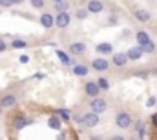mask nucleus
Returning a JSON list of instances; mask_svg holds the SVG:
<instances>
[{"label":"nucleus","mask_w":157,"mask_h":140,"mask_svg":"<svg viewBox=\"0 0 157 140\" xmlns=\"http://www.w3.org/2000/svg\"><path fill=\"white\" fill-rule=\"evenodd\" d=\"M99 113H95V111H90V113H82V120H80V124H82V127H86V129H91V127H95L97 124H99Z\"/></svg>","instance_id":"f257e3e1"},{"label":"nucleus","mask_w":157,"mask_h":140,"mask_svg":"<svg viewBox=\"0 0 157 140\" xmlns=\"http://www.w3.org/2000/svg\"><path fill=\"white\" fill-rule=\"evenodd\" d=\"M115 126H117L119 129L130 127L132 126V115L128 111H119L117 115H115Z\"/></svg>","instance_id":"f03ea898"},{"label":"nucleus","mask_w":157,"mask_h":140,"mask_svg":"<svg viewBox=\"0 0 157 140\" xmlns=\"http://www.w3.org/2000/svg\"><path fill=\"white\" fill-rule=\"evenodd\" d=\"M70 22H71V15L68 11H57V15H55V26L59 29H66L70 26Z\"/></svg>","instance_id":"7ed1b4c3"},{"label":"nucleus","mask_w":157,"mask_h":140,"mask_svg":"<svg viewBox=\"0 0 157 140\" xmlns=\"http://www.w3.org/2000/svg\"><path fill=\"white\" fill-rule=\"evenodd\" d=\"M90 109L95 111V113H99V115H102V113L108 109L106 98H102V97H93V100L90 102Z\"/></svg>","instance_id":"20e7f679"},{"label":"nucleus","mask_w":157,"mask_h":140,"mask_svg":"<svg viewBox=\"0 0 157 140\" xmlns=\"http://www.w3.org/2000/svg\"><path fill=\"white\" fill-rule=\"evenodd\" d=\"M28 124H31V120L26 118V115H22V113H18V115L13 118V129H15V131H22Z\"/></svg>","instance_id":"39448f33"},{"label":"nucleus","mask_w":157,"mask_h":140,"mask_svg":"<svg viewBox=\"0 0 157 140\" xmlns=\"http://www.w3.org/2000/svg\"><path fill=\"white\" fill-rule=\"evenodd\" d=\"M108 68H110V62L104 58V57H97V58H93L91 60V69L93 71H108Z\"/></svg>","instance_id":"423d86ee"},{"label":"nucleus","mask_w":157,"mask_h":140,"mask_svg":"<svg viewBox=\"0 0 157 140\" xmlns=\"http://www.w3.org/2000/svg\"><path fill=\"white\" fill-rule=\"evenodd\" d=\"M39 22L44 29H51V28L55 26V17H53L51 13H40Z\"/></svg>","instance_id":"0eeeda50"},{"label":"nucleus","mask_w":157,"mask_h":140,"mask_svg":"<svg viewBox=\"0 0 157 140\" xmlns=\"http://www.w3.org/2000/svg\"><path fill=\"white\" fill-rule=\"evenodd\" d=\"M126 55H128V58H130V60H141V58H143V55H144V51H143V47L137 44V46L130 47V49L126 51Z\"/></svg>","instance_id":"6e6552de"},{"label":"nucleus","mask_w":157,"mask_h":140,"mask_svg":"<svg viewBox=\"0 0 157 140\" xmlns=\"http://www.w3.org/2000/svg\"><path fill=\"white\" fill-rule=\"evenodd\" d=\"M84 93L88 95V97H99V93H101V87H99V84L97 82H86V86H84Z\"/></svg>","instance_id":"1a4fd4ad"},{"label":"nucleus","mask_w":157,"mask_h":140,"mask_svg":"<svg viewBox=\"0 0 157 140\" xmlns=\"http://www.w3.org/2000/svg\"><path fill=\"white\" fill-rule=\"evenodd\" d=\"M86 49H88L86 42H71L70 44V53L71 55H84Z\"/></svg>","instance_id":"9d476101"},{"label":"nucleus","mask_w":157,"mask_h":140,"mask_svg":"<svg viewBox=\"0 0 157 140\" xmlns=\"http://www.w3.org/2000/svg\"><path fill=\"white\" fill-rule=\"evenodd\" d=\"M133 17H135L139 22H150V18H152V13H150L148 9H143V7H139V9H135V11H133Z\"/></svg>","instance_id":"9b49d317"},{"label":"nucleus","mask_w":157,"mask_h":140,"mask_svg":"<svg viewBox=\"0 0 157 140\" xmlns=\"http://www.w3.org/2000/svg\"><path fill=\"white\" fill-rule=\"evenodd\" d=\"M86 9H88L90 13H102V11H104V4H102L101 0H90L88 6H86Z\"/></svg>","instance_id":"f8f14e48"},{"label":"nucleus","mask_w":157,"mask_h":140,"mask_svg":"<svg viewBox=\"0 0 157 140\" xmlns=\"http://www.w3.org/2000/svg\"><path fill=\"white\" fill-rule=\"evenodd\" d=\"M128 55L126 53H115L113 55V58H112V62H113V66H117V68H124L126 64H128Z\"/></svg>","instance_id":"ddd939ff"},{"label":"nucleus","mask_w":157,"mask_h":140,"mask_svg":"<svg viewBox=\"0 0 157 140\" xmlns=\"http://www.w3.org/2000/svg\"><path fill=\"white\" fill-rule=\"evenodd\" d=\"M95 49H97L99 55H112L113 53V47H112L110 42H101V44L95 46Z\"/></svg>","instance_id":"4468645a"},{"label":"nucleus","mask_w":157,"mask_h":140,"mask_svg":"<svg viewBox=\"0 0 157 140\" xmlns=\"http://www.w3.org/2000/svg\"><path fill=\"white\" fill-rule=\"evenodd\" d=\"M57 58H59L64 66H73V58H71L66 51H62V49H57Z\"/></svg>","instance_id":"2eb2a0df"},{"label":"nucleus","mask_w":157,"mask_h":140,"mask_svg":"<svg viewBox=\"0 0 157 140\" xmlns=\"http://www.w3.org/2000/svg\"><path fill=\"white\" fill-rule=\"evenodd\" d=\"M48 126L51 127V129H55V131H59L60 127H62V122H60V116L55 113V115H51L49 118H48Z\"/></svg>","instance_id":"dca6fc26"},{"label":"nucleus","mask_w":157,"mask_h":140,"mask_svg":"<svg viewBox=\"0 0 157 140\" xmlns=\"http://www.w3.org/2000/svg\"><path fill=\"white\" fill-rule=\"evenodd\" d=\"M15 104H17V97L11 95V93H9V95H4V97L0 98V105H2V107H13Z\"/></svg>","instance_id":"f3484780"},{"label":"nucleus","mask_w":157,"mask_h":140,"mask_svg":"<svg viewBox=\"0 0 157 140\" xmlns=\"http://www.w3.org/2000/svg\"><path fill=\"white\" fill-rule=\"evenodd\" d=\"M73 75L75 76H86L88 73H90V69H88V66L86 64H73Z\"/></svg>","instance_id":"a211bd4d"},{"label":"nucleus","mask_w":157,"mask_h":140,"mask_svg":"<svg viewBox=\"0 0 157 140\" xmlns=\"http://www.w3.org/2000/svg\"><path fill=\"white\" fill-rule=\"evenodd\" d=\"M135 40H137V44H139V46H144V44H146V42H150L152 38H150V35H148L146 31H137V33H135Z\"/></svg>","instance_id":"6ab92c4d"},{"label":"nucleus","mask_w":157,"mask_h":140,"mask_svg":"<svg viewBox=\"0 0 157 140\" xmlns=\"http://www.w3.org/2000/svg\"><path fill=\"white\" fill-rule=\"evenodd\" d=\"M135 131H137V137H139V138H144V135H146V126L143 124V120H137V122H135Z\"/></svg>","instance_id":"aec40b11"},{"label":"nucleus","mask_w":157,"mask_h":140,"mask_svg":"<svg viewBox=\"0 0 157 140\" xmlns=\"http://www.w3.org/2000/svg\"><path fill=\"white\" fill-rule=\"evenodd\" d=\"M11 47H13V49H26V47H28V42L22 40V38H17V40L11 42Z\"/></svg>","instance_id":"412c9836"},{"label":"nucleus","mask_w":157,"mask_h":140,"mask_svg":"<svg viewBox=\"0 0 157 140\" xmlns=\"http://www.w3.org/2000/svg\"><path fill=\"white\" fill-rule=\"evenodd\" d=\"M57 115L62 118V120H71V111L70 109H64V107H59L57 109Z\"/></svg>","instance_id":"4be33fe9"},{"label":"nucleus","mask_w":157,"mask_h":140,"mask_svg":"<svg viewBox=\"0 0 157 140\" xmlns=\"http://www.w3.org/2000/svg\"><path fill=\"white\" fill-rule=\"evenodd\" d=\"M97 84H99L101 91H108V89H110V80H108V78H104V76H99Z\"/></svg>","instance_id":"5701e85b"},{"label":"nucleus","mask_w":157,"mask_h":140,"mask_svg":"<svg viewBox=\"0 0 157 140\" xmlns=\"http://www.w3.org/2000/svg\"><path fill=\"white\" fill-rule=\"evenodd\" d=\"M24 0H0V7H13L17 4H22Z\"/></svg>","instance_id":"b1692460"},{"label":"nucleus","mask_w":157,"mask_h":140,"mask_svg":"<svg viewBox=\"0 0 157 140\" xmlns=\"http://www.w3.org/2000/svg\"><path fill=\"white\" fill-rule=\"evenodd\" d=\"M68 2L62 0V2H55V11H68Z\"/></svg>","instance_id":"393cba45"},{"label":"nucleus","mask_w":157,"mask_h":140,"mask_svg":"<svg viewBox=\"0 0 157 140\" xmlns=\"http://www.w3.org/2000/svg\"><path fill=\"white\" fill-rule=\"evenodd\" d=\"M141 47H143V51H144V53H154V51H155V44H154L152 40H150V42H146V44H144V46H141Z\"/></svg>","instance_id":"a878e982"},{"label":"nucleus","mask_w":157,"mask_h":140,"mask_svg":"<svg viewBox=\"0 0 157 140\" xmlns=\"http://www.w3.org/2000/svg\"><path fill=\"white\" fill-rule=\"evenodd\" d=\"M88 13H90L88 9H77V13H75V17H77L78 20H84V18L88 17Z\"/></svg>","instance_id":"bb28decb"},{"label":"nucleus","mask_w":157,"mask_h":140,"mask_svg":"<svg viewBox=\"0 0 157 140\" xmlns=\"http://www.w3.org/2000/svg\"><path fill=\"white\" fill-rule=\"evenodd\" d=\"M35 9H44V0H29Z\"/></svg>","instance_id":"cd10ccee"},{"label":"nucleus","mask_w":157,"mask_h":140,"mask_svg":"<svg viewBox=\"0 0 157 140\" xmlns=\"http://www.w3.org/2000/svg\"><path fill=\"white\" fill-rule=\"evenodd\" d=\"M18 62H20V64H28V62H29V57H28V55H20V57H18Z\"/></svg>","instance_id":"c85d7f7f"},{"label":"nucleus","mask_w":157,"mask_h":140,"mask_svg":"<svg viewBox=\"0 0 157 140\" xmlns=\"http://www.w3.org/2000/svg\"><path fill=\"white\" fill-rule=\"evenodd\" d=\"M7 49V44H6V40L4 38H0V53H4Z\"/></svg>","instance_id":"c756f323"},{"label":"nucleus","mask_w":157,"mask_h":140,"mask_svg":"<svg viewBox=\"0 0 157 140\" xmlns=\"http://www.w3.org/2000/svg\"><path fill=\"white\" fill-rule=\"evenodd\" d=\"M157 104V98L155 97H150V98H148V102H146V105H148V107H152V105H155Z\"/></svg>","instance_id":"7c9ffc66"},{"label":"nucleus","mask_w":157,"mask_h":140,"mask_svg":"<svg viewBox=\"0 0 157 140\" xmlns=\"http://www.w3.org/2000/svg\"><path fill=\"white\" fill-rule=\"evenodd\" d=\"M152 124L157 127V113H155V115H152Z\"/></svg>","instance_id":"2f4dec72"},{"label":"nucleus","mask_w":157,"mask_h":140,"mask_svg":"<svg viewBox=\"0 0 157 140\" xmlns=\"http://www.w3.org/2000/svg\"><path fill=\"white\" fill-rule=\"evenodd\" d=\"M51 2H62V0H51Z\"/></svg>","instance_id":"473e14b6"},{"label":"nucleus","mask_w":157,"mask_h":140,"mask_svg":"<svg viewBox=\"0 0 157 140\" xmlns=\"http://www.w3.org/2000/svg\"><path fill=\"white\" fill-rule=\"evenodd\" d=\"M2 109H4V107H2V105H0V115H2Z\"/></svg>","instance_id":"72a5a7b5"}]
</instances>
